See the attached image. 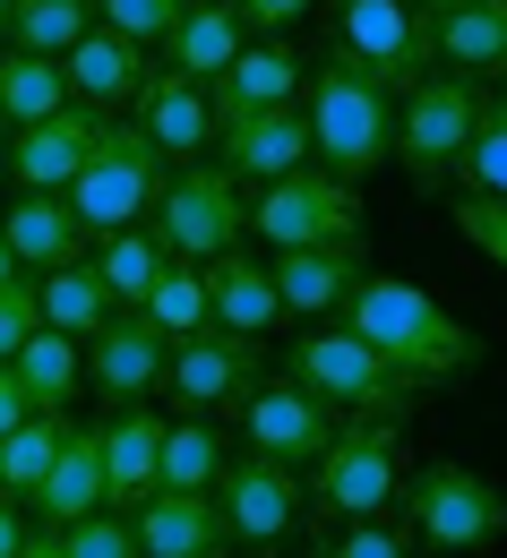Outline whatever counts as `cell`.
<instances>
[{
	"mask_svg": "<svg viewBox=\"0 0 507 558\" xmlns=\"http://www.w3.org/2000/svg\"><path fill=\"white\" fill-rule=\"evenodd\" d=\"M345 327H353L396 378H413V387L456 378V369L482 361V336H473L464 318H447L422 283H396V276H362L353 283V292H345Z\"/></svg>",
	"mask_w": 507,
	"mask_h": 558,
	"instance_id": "obj_1",
	"label": "cell"
},
{
	"mask_svg": "<svg viewBox=\"0 0 507 558\" xmlns=\"http://www.w3.org/2000/svg\"><path fill=\"white\" fill-rule=\"evenodd\" d=\"M301 121H310V163L353 181V190L396 155V95L370 86L362 70H345L336 52L318 77H301Z\"/></svg>",
	"mask_w": 507,
	"mask_h": 558,
	"instance_id": "obj_2",
	"label": "cell"
},
{
	"mask_svg": "<svg viewBox=\"0 0 507 558\" xmlns=\"http://www.w3.org/2000/svg\"><path fill=\"white\" fill-rule=\"evenodd\" d=\"M292 387H310L327 413H345V421H396L405 429V413H413V378H396L353 327L301 336L292 344Z\"/></svg>",
	"mask_w": 507,
	"mask_h": 558,
	"instance_id": "obj_3",
	"label": "cell"
},
{
	"mask_svg": "<svg viewBox=\"0 0 507 558\" xmlns=\"http://www.w3.org/2000/svg\"><path fill=\"white\" fill-rule=\"evenodd\" d=\"M164 181H172V163H164L155 138L121 112V121H104V138H95V155H86V172L70 181V207H77V223L104 241V232H130L138 215H155Z\"/></svg>",
	"mask_w": 507,
	"mask_h": 558,
	"instance_id": "obj_4",
	"label": "cell"
},
{
	"mask_svg": "<svg viewBox=\"0 0 507 558\" xmlns=\"http://www.w3.org/2000/svg\"><path fill=\"white\" fill-rule=\"evenodd\" d=\"M318 482V515H345V524H378L396 498H405V429L396 421H336L327 456L310 464Z\"/></svg>",
	"mask_w": 507,
	"mask_h": 558,
	"instance_id": "obj_5",
	"label": "cell"
},
{
	"mask_svg": "<svg viewBox=\"0 0 507 558\" xmlns=\"http://www.w3.org/2000/svg\"><path fill=\"white\" fill-rule=\"evenodd\" d=\"M482 104H491V86L464 77V70L413 77V86L396 95V163H405L413 181H447V172L464 163L473 130H482Z\"/></svg>",
	"mask_w": 507,
	"mask_h": 558,
	"instance_id": "obj_6",
	"label": "cell"
},
{
	"mask_svg": "<svg viewBox=\"0 0 507 558\" xmlns=\"http://www.w3.org/2000/svg\"><path fill=\"white\" fill-rule=\"evenodd\" d=\"M155 241H164V258H181V267H207L224 250H241V241H250L241 181H232L224 163H181V172L164 181V198H155Z\"/></svg>",
	"mask_w": 507,
	"mask_h": 558,
	"instance_id": "obj_7",
	"label": "cell"
},
{
	"mask_svg": "<svg viewBox=\"0 0 507 558\" xmlns=\"http://www.w3.org/2000/svg\"><path fill=\"white\" fill-rule=\"evenodd\" d=\"M336 9V61L362 70L370 86L405 95L413 77H431V9L422 0H327Z\"/></svg>",
	"mask_w": 507,
	"mask_h": 558,
	"instance_id": "obj_8",
	"label": "cell"
},
{
	"mask_svg": "<svg viewBox=\"0 0 507 558\" xmlns=\"http://www.w3.org/2000/svg\"><path fill=\"white\" fill-rule=\"evenodd\" d=\"M405 515L431 550H491L507 533V489L473 464H422L405 473Z\"/></svg>",
	"mask_w": 507,
	"mask_h": 558,
	"instance_id": "obj_9",
	"label": "cell"
},
{
	"mask_svg": "<svg viewBox=\"0 0 507 558\" xmlns=\"http://www.w3.org/2000/svg\"><path fill=\"white\" fill-rule=\"evenodd\" d=\"M250 232H258L267 250L362 241V190H353V181H336V172H318V163H301V172H285V181H267V190H258Z\"/></svg>",
	"mask_w": 507,
	"mask_h": 558,
	"instance_id": "obj_10",
	"label": "cell"
},
{
	"mask_svg": "<svg viewBox=\"0 0 507 558\" xmlns=\"http://www.w3.org/2000/svg\"><path fill=\"white\" fill-rule=\"evenodd\" d=\"M241 438H250V456H267V464H318L327 456V438H336V413L310 396V387H292V378H258L250 396H241Z\"/></svg>",
	"mask_w": 507,
	"mask_h": 558,
	"instance_id": "obj_11",
	"label": "cell"
},
{
	"mask_svg": "<svg viewBox=\"0 0 507 558\" xmlns=\"http://www.w3.org/2000/svg\"><path fill=\"white\" fill-rule=\"evenodd\" d=\"M301 473L292 464H267V456H224L216 473V507H224V533L232 542H285L292 524H301Z\"/></svg>",
	"mask_w": 507,
	"mask_h": 558,
	"instance_id": "obj_12",
	"label": "cell"
},
{
	"mask_svg": "<svg viewBox=\"0 0 507 558\" xmlns=\"http://www.w3.org/2000/svg\"><path fill=\"white\" fill-rule=\"evenodd\" d=\"M164 387L190 404V413H216V404H241L258 387V352L250 336H224V327H198L164 352Z\"/></svg>",
	"mask_w": 507,
	"mask_h": 558,
	"instance_id": "obj_13",
	"label": "cell"
},
{
	"mask_svg": "<svg viewBox=\"0 0 507 558\" xmlns=\"http://www.w3.org/2000/svg\"><path fill=\"white\" fill-rule=\"evenodd\" d=\"M130 533H138V558H224L232 550L216 489H146L130 507Z\"/></svg>",
	"mask_w": 507,
	"mask_h": 558,
	"instance_id": "obj_14",
	"label": "cell"
},
{
	"mask_svg": "<svg viewBox=\"0 0 507 558\" xmlns=\"http://www.w3.org/2000/svg\"><path fill=\"white\" fill-rule=\"evenodd\" d=\"M0 241H9L17 276H26V267H35V276H61V267H86V258H95V232L77 223V207L61 190H26L17 207L0 215Z\"/></svg>",
	"mask_w": 507,
	"mask_h": 558,
	"instance_id": "obj_15",
	"label": "cell"
},
{
	"mask_svg": "<svg viewBox=\"0 0 507 558\" xmlns=\"http://www.w3.org/2000/svg\"><path fill=\"white\" fill-rule=\"evenodd\" d=\"M301 52H292L285 35H267V44H241L232 52V70L207 86V112H216V130L232 121H250V112H276V104H301Z\"/></svg>",
	"mask_w": 507,
	"mask_h": 558,
	"instance_id": "obj_16",
	"label": "cell"
},
{
	"mask_svg": "<svg viewBox=\"0 0 507 558\" xmlns=\"http://www.w3.org/2000/svg\"><path fill=\"white\" fill-rule=\"evenodd\" d=\"M130 121H138L155 155L181 172V163H207V146H216V112H207V86H190V77L172 70H146L138 104H130Z\"/></svg>",
	"mask_w": 507,
	"mask_h": 558,
	"instance_id": "obj_17",
	"label": "cell"
},
{
	"mask_svg": "<svg viewBox=\"0 0 507 558\" xmlns=\"http://www.w3.org/2000/svg\"><path fill=\"white\" fill-rule=\"evenodd\" d=\"M95 138H104V121H95L86 104H61L52 121H35V130H17L0 163H9V172H17L26 190H61V198H70V181L86 172V155H95Z\"/></svg>",
	"mask_w": 507,
	"mask_h": 558,
	"instance_id": "obj_18",
	"label": "cell"
},
{
	"mask_svg": "<svg viewBox=\"0 0 507 558\" xmlns=\"http://www.w3.org/2000/svg\"><path fill=\"white\" fill-rule=\"evenodd\" d=\"M216 163L232 172V181H285V172H301L310 163V121H301V104H276V112H250V121H232V130H216Z\"/></svg>",
	"mask_w": 507,
	"mask_h": 558,
	"instance_id": "obj_19",
	"label": "cell"
},
{
	"mask_svg": "<svg viewBox=\"0 0 507 558\" xmlns=\"http://www.w3.org/2000/svg\"><path fill=\"white\" fill-rule=\"evenodd\" d=\"M26 507L44 515V533L86 524V515L104 507V429L70 421V429H61V447H52V473H44V489H35Z\"/></svg>",
	"mask_w": 507,
	"mask_h": 558,
	"instance_id": "obj_20",
	"label": "cell"
},
{
	"mask_svg": "<svg viewBox=\"0 0 507 558\" xmlns=\"http://www.w3.org/2000/svg\"><path fill=\"white\" fill-rule=\"evenodd\" d=\"M164 336L146 327L138 310H112L104 318V336L86 344V378L112 396V404H146V387H164Z\"/></svg>",
	"mask_w": 507,
	"mask_h": 558,
	"instance_id": "obj_21",
	"label": "cell"
},
{
	"mask_svg": "<svg viewBox=\"0 0 507 558\" xmlns=\"http://www.w3.org/2000/svg\"><path fill=\"white\" fill-rule=\"evenodd\" d=\"M276 301L301 310V318H327V310H345V292L370 276L362 241H318V250H276Z\"/></svg>",
	"mask_w": 507,
	"mask_h": 558,
	"instance_id": "obj_22",
	"label": "cell"
},
{
	"mask_svg": "<svg viewBox=\"0 0 507 558\" xmlns=\"http://www.w3.org/2000/svg\"><path fill=\"white\" fill-rule=\"evenodd\" d=\"M61 77H70V95L86 104V112H95V121H112V112H130V104H138V86H146V52L95 26L77 52H61Z\"/></svg>",
	"mask_w": 507,
	"mask_h": 558,
	"instance_id": "obj_23",
	"label": "cell"
},
{
	"mask_svg": "<svg viewBox=\"0 0 507 558\" xmlns=\"http://www.w3.org/2000/svg\"><path fill=\"white\" fill-rule=\"evenodd\" d=\"M241 44H250V26L232 17V0H190V9L172 17V35H164V70L190 77V86H216Z\"/></svg>",
	"mask_w": 507,
	"mask_h": 558,
	"instance_id": "obj_24",
	"label": "cell"
},
{
	"mask_svg": "<svg viewBox=\"0 0 507 558\" xmlns=\"http://www.w3.org/2000/svg\"><path fill=\"white\" fill-rule=\"evenodd\" d=\"M155 464H164V413L112 404V421H104V507H138L155 489Z\"/></svg>",
	"mask_w": 507,
	"mask_h": 558,
	"instance_id": "obj_25",
	"label": "cell"
},
{
	"mask_svg": "<svg viewBox=\"0 0 507 558\" xmlns=\"http://www.w3.org/2000/svg\"><path fill=\"white\" fill-rule=\"evenodd\" d=\"M207 318H216L224 336H267L276 318H285V301H276V276L250 258V250H224V258H207Z\"/></svg>",
	"mask_w": 507,
	"mask_h": 558,
	"instance_id": "obj_26",
	"label": "cell"
},
{
	"mask_svg": "<svg viewBox=\"0 0 507 558\" xmlns=\"http://www.w3.org/2000/svg\"><path fill=\"white\" fill-rule=\"evenodd\" d=\"M9 378H17V396H26V413H70L77 378H86V352L70 336H52V327H35L17 361H9Z\"/></svg>",
	"mask_w": 507,
	"mask_h": 558,
	"instance_id": "obj_27",
	"label": "cell"
},
{
	"mask_svg": "<svg viewBox=\"0 0 507 558\" xmlns=\"http://www.w3.org/2000/svg\"><path fill=\"white\" fill-rule=\"evenodd\" d=\"M86 267H95V283L112 292V310H146V292H155V276H164L172 258H164V241H155V232L130 223V232H104Z\"/></svg>",
	"mask_w": 507,
	"mask_h": 558,
	"instance_id": "obj_28",
	"label": "cell"
},
{
	"mask_svg": "<svg viewBox=\"0 0 507 558\" xmlns=\"http://www.w3.org/2000/svg\"><path fill=\"white\" fill-rule=\"evenodd\" d=\"M431 61L482 77V70H507V9H447L431 17Z\"/></svg>",
	"mask_w": 507,
	"mask_h": 558,
	"instance_id": "obj_29",
	"label": "cell"
},
{
	"mask_svg": "<svg viewBox=\"0 0 507 558\" xmlns=\"http://www.w3.org/2000/svg\"><path fill=\"white\" fill-rule=\"evenodd\" d=\"M35 310H44V327H52V336L95 344V336H104V318H112V292L95 283V267H61V276H35Z\"/></svg>",
	"mask_w": 507,
	"mask_h": 558,
	"instance_id": "obj_30",
	"label": "cell"
},
{
	"mask_svg": "<svg viewBox=\"0 0 507 558\" xmlns=\"http://www.w3.org/2000/svg\"><path fill=\"white\" fill-rule=\"evenodd\" d=\"M95 35V0H17L9 9V44L35 52V61H61Z\"/></svg>",
	"mask_w": 507,
	"mask_h": 558,
	"instance_id": "obj_31",
	"label": "cell"
},
{
	"mask_svg": "<svg viewBox=\"0 0 507 558\" xmlns=\"http://www.w3.org/2000/svg\"><path fill=\"white\" fill-rule=\"evenodd\" d=\"M70 104V77L61 61H35V52H0V121L9 130H35Z\"/></svg>",
	"mask_w": 507,
	"mask_h": 558,
	"instance_id": "obj_32",
	"label": "cell"
},
{
	"mask_svg": "<svg viewBox=\"0 0 507 558\" xmlns=\"http://www.w3.org/2000/svg\"><path fill=\"white\" fill-rule=\"evenodd\" d=\"M61 429H70V413H26L9 438H0V498H35V489H44Z\"/></svg>",
	"mask_w": 507,
	"mask_h": 558,
	"instance_id": "obj_33",
	"label": "cell"
},
{
	"mask_svg": "<svg viewBox=\"0 0 507 558\" xmlns=\"http://www.w3.org/2000/svg\"><path fill=\"white\" fill-rule=\"evenodd\" d=\"M138 318L155 327V336H164V344H181V336L216 327V318H207V267H181V258H172V267L155 276V292H146Z\"/></svg>",
	"mask_w": 507,
	"mask_h": 558,
	"instance_id": "obj_34",
	"label": "cell"
},
{
	"mask_svg": "<svg viewBox=\"0 0 507 558\" xmlns=\"http://www.w3.org/2000/svg\"><path fill=\"white\" fill-rule=\"evenodd\" d=\"M224 473V438L207 421H164V464H155V489H216Z\"/></svg>",
	"mask_w": 507,
	"mask_h": 558,
	"instance_id": "obj_35",
	"label": "cell"
},
{
	"mask_svg": "<svg viewBox=\"0 0 507 558\" xmlns=\"http://www.w3.org/2000/svg\"><path fill=\"white\" fill-rule=\"evenodd\" d=\"M456 172H464V198H507V95L482 104V130H473Z\"/></svg>",
	"mask_w": 507,
	"mask_h": 558,
	"instance_id": "obj_36",
	"label": "cell"
},
{
	"mask_svg": "<svg viewBox=\"0 0 507 558\" xmlns=\"http://www.w3.org/2000/svg\"><path fill=\"white\" fill-rule=\"evenodd\" d=\"M181 9H190V0H95V26L146 52V44H164V35H172V17H181Z\"/></svg>",
	"mask_w": 507,
	"mask_h": 558,
	"instance_id": "obj_37",
	"label": "cell"
},
{
	"mask_svg": "<svg viewBox=\"0 0 507 558\" xmlns=\"http://www.w3.org/2000/svg\"><path fill=\"white\" fill-rule=\"evenodd\" d=\"M61 558H138V533H130V515H121V507H95L86 524L61 533Z\"/></svg>",
	"mask_w": 507,
	"mask_h": 558,
	"instance_id": "obj_38",
	"label": "cell"
},
{
	"mask_svg": "<svg viewBox=\"0 0 507 558\" xmlns=\"http://www.w3.org/2000/svg\"><path fill=\"white\" fill-rule=\"evenodd\" d=\"M456 232H464L491 267H507V198H456Z\"/></svg>",
	"mask_w": 507,
	"mask_h": 558,
	"instance_id": "obj_39",
	"label": "cell"
},
{
	"mask_svg": "<svg viewBox=\"0 0 507 558\" xmlns=\"http://www.w3.org/2000/svg\"><path fill=\"white\" fill-rule=\"evenodd\" d=\"M318 558H413V542H405L396 524H345Z\"/></svg>",
	"mask_w": 507,
	"mask_h": 558,
	"instance_id": "obj_40",
	"label": "cell"
},
{
	"mask_svg": "<svg viewBox=\"0 0 507 558\" xmlns=\"http://www.w3.org/2000/svg\"><path fill=\"white\" fill-rule=\"evenodd\" d=\"M35 327H44V310H35V283L17 276L9 292H0V361H17V344H26Z\"/></svg>",
	"mask_w": 507,
	"mask_h": 558,
	"instance_id": "obj_41",
	"label": "cell"
},
{
	"mask_svg": "<svg viewBox=\"0 0 507 558\" xmlns=\"http://www.w3.org/2000/svg\"><path fill=\"white\" fill-rule=\"evenodd\" d=\"M318 0H232V17L250 26V35H285V26H301Z\"/></svg>",
	"mask_w": 507,
	"mask_h": 558,
	"instance_id": "obj_42",
	"label": "cell"
},
{
	"mask_svg": "<svg viewBox=\"0 0 507 558\" xmlns=\"http://www.w3.org/2000/svg\"><path fill=\"white\" fill-rule=\"evenodd\" d=\"M26 421V396H17V378H9V361H0V438Z\"/></svg>",
	"mask_w": 507,
	"mask_h": 558,
	"instance_id": "obj_43",
	"label": "cell"
},
{
	"mask_svg": "<svg viewBox=\"0 0 507 558\" xmlns=\"http://www.w3.org/2000/svg\"><path fill=\"white\" fill-rule=\"evenodd\" d=\"M17 542H26V524H17V498H0V558H17Z\"/></svg>",
	"mask_w": 507,
	"mask_h": 558,
	"instance_id": "obj_44",
	"label": "cell"
},
{
	"mask_svg": "<svg viewBox=\"0 0 507 558\" xmlns=\"http://www.w3.org/2000/svg\"><path fill=\"white\" fill-rule=\"evenodd\" d=\"M17 558H61V533H26V542H17Z\"/></svg>",
	"mask_w": 507,
	"mask_h": 558,
	"instance_id": "obj_45",
	"label": "cell"
},
{
	"mask_svg": "<svg viewBox=\"0 0 507 558\" xmlns=\"http://www.w3.org/2000/svg\"><path fill=\"white\" fill-rule=\"evenodd\" d=\"M431 17H447V9H507V0H422Z\"/></svg>",
	"mask_w": 507,
	"mask_h": 558,
	"instance_id": "obj_46",
	"label": "cell"
},
{
	"mask_svg": "<svg viewBox=\"0 0 507 558\" xmlns=\"http://www.w3.org/2000/svg\"><path fill=\"white\" fill-rule=\"evenodd\" d=\"M9 283H17V258H9V241H0V292H9Z\"/></svg>",
	"mask_w": 507,
	"mask_h": 558,
	"instance_id": "obj_47",
	"label": "cell"
},
{
	"mask_svg": "<svg viewBox=\"0 0 507 558\" xmlns=\"http://www.w3.org/2000/svg\"><path fill=\"white\" fill-rule=\"evenodd\" d=\"M9 9H17V0H0V35H9Z\"/></svg>",
	"mask_w": 507,
	"mask_h": 558,
	"instance_id": "obj_48",
	"label": "cell"
},
{
	"mask_svg": "<svg viewBox=\"0 0 507 558\" xmlns=\"http://www.w3.org/2000/svg\"><path fill=\"white\" fill-rule=\"evenodd\" d=\"M0 155H9V121H0Z\"/></svg>",
	"mask_w": 507,
	"mask_h": 558,
	"instance_id": "obj_49",
	"label": "cell"
}]
</instances>
